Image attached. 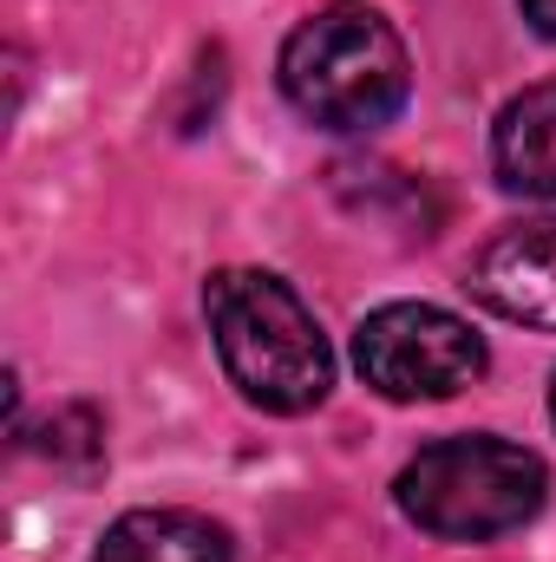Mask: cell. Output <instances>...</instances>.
I'll return each instance as SVG.
<instances>
[{
    "label": "cell",
    "instance_id": "cell-1",
    "mask_svg": "<svg viewBox=\"0 0 556 562\" xmlns=\"http://www.w3.org/2000/svg\"><path fill=\"white\" fill-rule=\"evenodd\" d=\"M203 314L230 386L263 413H314L334 386V353L308 301L269 269H216L203 281Z\"/></svg>",
    "mask_w": 556,
    "mask_h": 562
},
{
    "label": "cell",
    "instance_id": "cell-2",
    "mask_svg": "<svg viewBox=\"0 0 556 562\" xmlns=\"http://www.w3.org/2000/svg\"><path fill=\"white\" fill-rule=\"evenodd\" d=\"M281 92L308 125H321L334 138H367L407 112L413 59H407V40L374 7L341 0V7L308 13L288 33Z\"/></svg>",
    "mask_w": 556,
    "mask_h": 562
},
{
    "label": "cell",
    "instance_id": "cell-3",
    "mask_svg": "<svg viewBox=\"0 0 556 562\" xmlns=\"http://www.w3.org/2000/svg\"><path fill=\"white\" fill-rule=\"evenodd\" d=\"M544 491H551L544 458L485 431L425 445L393 484L407 524L438 543H491L504 530H524L544 510Z\"/></svg>",
    "mask_w": 556,
    "mask_h": 562
},
{
    "label": "cell",
    "instance_id": "cell-4",
    "mask_svg": "<svg viewBox=\"0 0 556 562\" xmlns=\"http://www.w3.org/2000/svg\"><path fill=\"white\" fill-rule=\"evenodd\" d=\"M354 367L380 400H452L485 373V340L432 301H387L360 321Z\"/></svg>",
    "mask_w": 556,
    "mask_h": 562
},
{
    "label": "cell",
    "instance_id": "cell-5",
    "mask_svg": "<svg viewBox=\"0 0 556 562\" xmlns=\"http://www.w3.org/2000/svg\"><path fill=\"white\" fill-rule=\"evenodd\" d=\"M465 288H471V301L491 307L498 321L556 334V216L498 229V236L471 256Z\"/></svg>",
    "mask_w": 556,
    "mask_h": 562
},
{
    "label": "cell",
    "instance_id": "cell-6",
    "mask_svg": "<svg viewBox=\"0 0 556 562\" xmlns=\"http://www.w3.org/2000/svg\"><path fill=\"white\" fill-rule=\"evenodd\" d=\"M491 170L511 196H556V79L518 92L491 125Z\"/></svg>",
    "mask_w": 556,
    "mask_h": 562
},
{
    "label": "cell",
    "instance_id": "cell-7",
    "mask_svg": "<svg viewBox=\"0 0 556 562\" xmlns=\"http://www.w3.org/2000/svg\"><path fill=\"white\" fill-rule=\"evenodd\" d=\"M92 562H236L230 530L197 510H125Z\"/></svg>",
    "mask_w": 556,
    "mask_h": 562
},
{
    "label": "cell",
    "instance_id": "cell-8",
    "mask_svg": "<svg viewBox=\"0 0 556 562\" xmlns=\"http://www.w3.org/2000/svg\"><path fill=\"white\" fill-rule=\"evenodd\" d=\"M99 438H105V425L92 419V406H66V413H53V425H46V451L53 458H73L79 471L99 464V451H105Z\"/></svg>",
    "mask_w": 556,
    "mask_h": 562
},
{
    "label": "cell",
    "instance_id": "cell-9",
    "mask_svg": "<svg viewBox=\"0 0 556 562\" xmlns=\"http://www.w3.org/2000/svg\"><path fill=\"white\" fill-rule=\"evenodd\" d=\"M518 7H524V20H531L544 40H556V0H518Z\"/></svg>",
    "mask_w": 556,
    "mask_h": 562
},
{
    "label": "cell",
    "instance_id": "cell-10",
    "mask_svg": "<svg viewBox=\"0 0 556 562\" xmlns=\"http://www.w3.org/2000/svg\"><path fill=\"white\" fill-rule=\"evenodd\" d=\"M551 419H556V380H551Z\"/></svg>",
    "mask_w": 556,
    "mask_h": 562
}]
</instances>
